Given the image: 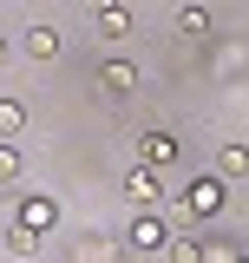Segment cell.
I'll return each mask as SVG.
<instances>
[{"mask_svg": "<svg viewBox=\"0 0 249 263\" xmlns=\"http://www.w3.org/2000/svg\"><path fill=\"white\" fill-rule=\"evenodd\" d=\"M13 224H20V230H33V237H46V230L59 224V204H53V197H20Z\"/></svg>", "mask_w": 249, "mask_h": 263, "instance_id": "obj_1", "label": "cell"}, {"mask_svg": "<svg viewBox=\"0 0 249 263\" xmlns=\"http://www.w3.org/2000/svg\"><path fill=\"white\" fill-rule=\"evenodd\" d=\"M157 191H164V184H157V171H151V164H131V171H125V197H131L138 211H151Z\"/></svg>", "mask_w": 249, "mask_h": 263, "instance_id": "obj_2", "label": "cell"}, {"mask_svg": "<svg viewBox=\"0 0 249 263\" xmlns=\"http://www.w3.org/2000/svg\"><path fill=\"white\" fill-rule=\"evenodd\" d=\"M125 243H131V250H164V243H171V230L157 224L151 211H138V217H131V230H125Z\"/></svg>", "mask_w": 249, "mask_h": 263, "instance_id": "obj_3", "label": "cell"}, {"mask_svg": "<svg viewBox=\"0 0 249 263\" xmlns=\"http://www.w3.org/2000/svg\"><path fill=\"white\" fill-rule=\"evenodd\" d=\"M98 86H105L112 99H125L131 86H138V66H131V60H105V66H98Z\"/></svg>", "mask_w": 249, "mask_h": 263, "instance_id": "obj_4", "label": "cell"}, {"mask_svg": "<svg viewBox=\"0 0 249 263\" xmlns=\"http://www.w3.org/2000/svg\"><path fill=\"white\" fill-rule=\"evenodd\" d=\"M20 53H27V60H39V66H46V60H59V33H53V27H27Z\"/></svg>", "mask_w": 249, "mask_h": 263, "instance_id": "obj_5", "label": "cell"}, {"mask_svg": "<svg viewBox=\"0 0 249 263\" xmlns=\"http://www.w3.org/2000/svg\"><path fill=\"white\" fill-rule=\"evenodd\" d=\"M184 211H197V217H210V211H223V184H217V178L190 184V191H184Z\"/></svg>", "mask_w": 249, "mask_h": 263, "instance_id": "obj_6", "label": "cell"}, {"mask_svg": "<svg viewBox=\"0 0 249 263\" xmlns=\"http://www.w3.org/2000/svg\"><path fill=\"white\" fill-rule=\"evenodd\" d=\"M138 158H144V164L157 171V164H171V158H177V145H171L164 132H144V138H138Z\"/></svg>", "mask_w": 249, "mask_h": 263, "instance_id": "obj_7", "label": "cell"}, {"mask_svg": "<svg viewBox=\"0 0 249 263\" xmlns=\"http://www.w3.org/2000/svg\"><path fill=\"white\" fill-rule=\"evenodd\" d=\"M177 33L184 40H210V7H177Z\"/></svg>", "mask_w": 249, "mask_h": 263, "instance_id": "obj_8", "label": "cell"}, {"mask_svg": "<svg viewBox=\"0 0 249 263\" xmlns=\"http://www.w3.org/2000/svg\"><path fill=\"white\" fill-rule=\"evenodd\" d=\"M217 171H223V178H249V145H236V138H230V145L217 152Z\"/></svg>", "mask_w": 249, "mask_h": 263, "instance_id": "obj_9", "label": "cell"}, {"mask_svg": "<svg viewBox=\"0 0 249 263\" xmlns=\"http://www.w3.org/2000/svg\"><path fill=\"white\" fill-rule=\"evenodd\" d=\"M164 257H171V263H203V237H190V230H184V237H171Z\"/></svg>", "mask_w": 249, "mask_h": 263, "instance_id": "obj_10", "label": "cell"}, {"mask_svg": "<svg viewBox=\"0 0 249 263\" xmlns=\"http://www.w3.org/2000/svg\"><path fill=\"white\" fill-rule=\"evenodd\" d=\"M13 132H27V105L20 99H0V138H13Z\"/></svg>", "mask_w": 249, "mask_h": 263, "instance_id": "obj_11", "label": "cell"}, {"mask_svg": "<svg viewBox=\"0 0 249 263\" xmlns=\"http://www.w3.org/2000/svg\"><path fill=\"white\" fill-rule=\"evenodd\" d=\"M98 33H105V40H125V33H131V13H125V7H105V13H98Z\"/></svg>", "mask_w": 249, "mask_h": 263, "instance_id": "obj_12", "label": "cell"}, {"mask_svg": "<svg viewBox=\"0 0 249 263\" xmlns=\"http://www.w3.org/2000/svg\"><path fill=\"white\" fill-rule=\"evenodd\" d=\"M7 250H13V257L27 263V257H39V237H33V230H20L13 224V237H7Z\"/></svg>", "mask_w": 249, "mask_h": 263, "instance_id": "obj_13", "label": "cell"}, {"mask_svg": "<svg viewBox=\"0 0 249 263\" xmlns=\"http://www.w3.org/2000/svg\"><path fill=\"white\" fill-rule=\"evenodd\" d=\"M0 178H20V152H13V138H0Z\"/></svg>", "mask_w": 249, "mask_h": 263, "instance_id": "obj_14", "label": "cell"}, {"mask_svg": "<svg viewBox=\"0 0 249 263\" xmlns=\"http://www.w3.org/2000/svg\"><path fill=\"white\" fill-rule=\"evenodd\" d=\"M86 7H98V13H105V7H118V0H86Z\"/></svg>", "mask_w": 249, "mask_h": 263, "instance_id": "obj_15", "label": "cell"}, {"mask_svg": "<svg viewBox=\"0 0 249 263\" xmlns=\"http://www.w3.org/2000/svg\"><path fill=\"white\" fill-rule=\"evenodd\" d=\"M0 66H7V40H0Z\"/></svg>", "mask_w": 249, "mask_h": 263, "instance_id": "obj_16", "label": "cell"}, {"mask_svg": "<svg viewBox=\"0 0 249 263\" xmlns=\"http://www.w3.org/2000/svg\"><path fill=\"white\" fill-rule=\"evenodd\" d=\"M236 263H249V257H236Z\"/></svg>", "mask_w": 249, "mask_h": 263, "instance_id": "obj_17", "label": "cell"}]
</instances>
